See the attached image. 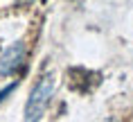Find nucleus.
Segmentation results:
<instances>
[{"label": "nucleus", "instance_id": "obj_1", "mask_svg": "<svg viewBox=\"0 0 133 122\" xmlns=\"http://www.w3.org/2000/svg\"><path fill=\"white\" fill-rule=\"evenodd\" d=\"M52 91H54V75L48 72V75H43L41 81L34 86L27 104H25V122H38L41 120V115L45 113V108L50 104Z\"/></svg>", "mask_w": 133, "mask_h": 122}, {"label": "nucleus", "instance_id": "obj_2", "mask_svg": "<svg viewBox=\"0 0 133 122\" xmlns=\"http://www.w3.org/2000/svg\"><path fill=\"white\" fill-rule=\"evenodd\" d=\"M23 59H25V48H23V43L11 45L2 54V59H0V75H11V72H16V68L23 66Z\"/></svg>", "mask_w": 133, "mask_h": 122}, {"label": "nucleus", "instance_id": "obj_3", "mask_svg": "<svg viewBox=\"0 0 133 122\" xmlns=\"http://www.w3.org/2000/svg\"><path fill=\"white\" fill-rule=\"evenodd\" d=\"M14 88H16V84H9V86H5V88H2V91H0V102L5 100V97H7V95L11 93V91H14Z\"/></svg>", "mask_w": 133, "mask_h": 122}, {"label": "nucleus", "instance_id": "obj_4", "mask_svg": "<svg viewBox=\"0 0 133 122\" xmlns=\"http://www.w3.org/2000/svg\"><path fill=\"white\" fill-rule=\"evenodd\" d=\"M16 2H18V5H32L34 0H16Z\"/></svg>", "mask_w": 133, "mask_h": 122}]
</instances>
